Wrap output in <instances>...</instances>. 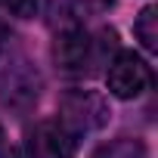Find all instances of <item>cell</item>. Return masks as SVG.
I'll use <instances>...</instances> for the list:
<instances>
[{
    "label": "cell",
    "mask_w": 158,
    "mask_h": 158,
    "mask_svg": "<svg viewBox=\"0 0 158 158\" xmlns=\"http://www.w3.org/2000/svg\"><path fill=\"white\" fill-rule=\"evenodd\" d=\"M109 53H118L115 31L90 34L81 22H68L53 37V62L65 74H84L93 71Z\"/></svg>",
    "instance_id": "6da1fadb"
},
{
    "label": "cell",
    "mask_w": 158,
    "mask_h": 158,
    "mask_svg": "<svg viewBox=\"0 0 158 158\" xmlns=\"http://www.w3.org/2000/svg\"><path fill=\"white\" fill-rule=\"evenodd\" d=\"M109 102L106 96H99L96 90H68L62 99H59V124L77 139L84 133H93L99 130L106 121H109Z\"/></svg>",
    "instance_id": "7a4b0ae2"
},
{
    "label": "cell",
    "mask_w": 158,
    "mask_h": 158,
    "mask_svg": "<svg viewBox=\"0 0 158 158\" xmlns=\"http://www.w3.org/2000/svg\"><path fill=\"white\" fill-rule=\"evenodd\" d=\"M106 84L109 93L118 99H136L152 87V65L133 53V50H118L109 59V71H106Z\"/></svg>",
    "instance_id": "3957f363"
},
{
    "label": "cell",
    "mask_w": 158,
    "mask_h": 158,
    "mask_svg": "<svg viewBox=\"0 0 158 158\" xmlns=\"http://www.w3.org/2000/svg\"><path fill=\"white\" fill-rule=\"evenodd\" d=\"M40 90V77L31 68L25 56H10V62L0 68V102L10 109H28L37 99Z\"/></svg>",
    "instance_id": "277c9868"
},
{
    "label": "cell",
    "mask_w": 158,
    "mask_h": 158,
    "mask_svg": "<svg viewBox=\"0 0 158 158\" xmlns=\"http://www.w3.org/2000/svg\"><path fill=\"white\" fill-rule=\"evenodd\" d=\"M28 158H77V139L59 121H37L25 139Z\"/></svg>",
    "instance_id": "5b68a950"
},
{
    "label": "cell",
    "mask_w": 158,
    "mask_h": 158,
    "mask_svg": "<svg viewBox=\"0 0 158 158\" xmlns=\"http://www.w3.org/2000/svg\"><path fill=\"white\" fill-rule=\"evenodd\" d=\"M133 37L143 44L146 53H155L158 50V6H143V13L136 16L133 22Z\"/></svg>",
    "instance_id": "8992f818"
},
{
    "label": "cell",
    "mask_w": 158,
    "mask_h": 158,
    "mask_svg": "<svg viewBox=\"0 0 158 158\" xmlns=\"http://www.w3.org/2000/svg\"><path fill=\"white\" fill-rule=\"evenodd\" d=\"M93 158H149V149L143 139H130V136H121L109 146H102Z\"/></svg>",
    "instance_id": "52a82bcc"
},
{
    "label": "cell",
    "mask_w": 158,
    "mask_h": 158,
    "mask_svg": "<svg viewBox=\"0 0 158 158\" xmlns=\"http://www.w3.org/2000/svg\"><path fill=\"white\" fill-rule=\"evenodd\" d=\"M112 6H115V0H68L65 16L77 22L81 16H102V13L112 10Z\"/></svg>",
    "instance_id": "ba28073f"
},
{
    "label": "cell",
    "mask_w": 158,
    "mask_h": 158,
    "mask_svg": "<svg viewBox=\"0 0 158 158\" xmlns=\"http://www.w3.org/2000/svg\"><path fill=\"white\" fill-rule=\"evenodd\" d=\"M40 6V0H0V13L16 16V19H31Z\"/></svg>",
    "instance_id": "9c48e42d"
},
{
    "label": "cell",
    "mask_w": 158,
    "mask_h": 158,
    "mask_svg": "<svg viewBox=\"0 0 158 158\" xmlns=\"http://www.w3.org/2000/svg\"><path fill=\"white\" fill-rule=\"evenodd\" d=\"M6 47H10V28L0 22V50H6Z\"/></svg>",
    "instance_id": "30bf717a"
},
{
    "label": "cell",
    "mask_w": 158,
    "mask_h": 158,
    "mask_svg": "<svg viewBox=\"0 0 158 158\" xmlns=\"http://www.w3.org/2000/svg\"><path fill=\"white\" fill-rule=\"evenodd\" d=\"M0 158H22L16 149H0Z\"/></svg>",
    "instance_id": "8fae6325"
},
{
    "label": "cell",
    "mask_w": 158,
    "mask_h": 158,
    "mask_svg": "<svg viewBox=\"0 0 158 158\" xmlns=\"http://www.w3.org/2000/svg\"><path fill=\"white\" fill-rule=\"evenodd\" d=\"M0 149H3V127H0Z\"/></svg>",
    "instance_id": "7c38bea8"
}]
</instances>
